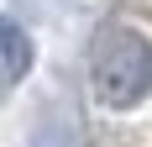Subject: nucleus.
I'll use <instances>...</instances> for the list:
<instances>
[{
    "instance_id": "nucleus-1",
    "label": "nucleus",
    "mask_w": 152,
    "mask_h": 147,
    "mask_svg": "<svg viewBox=\"0 0 152 147\" xmlns=\"http://www.w3.org/2000/svg\"><path fill=\"white\" fill-rule=\"evenodd\" d=\"M152 89V42L142 32H110L94 53V95L105 105H137Z\"/></svg>"
},
{
    "instance_id": "nucleus-2",
    "label": "nucleus",
    "mask_w": 152,
    "mask_h": 147,
    "mask_svg": "<svg viewBox=\"0 0 152 147\" xmlns=\"http://www.w3.org/2000/svg\"><path fill=\"white\" fill-rule=\"evenodd\" d=\"M0 42H5V79H21V74H26V58H31V47H26V37H21V26H16V21H5V26H0Z\"/></svg>"
}]
</instances>
